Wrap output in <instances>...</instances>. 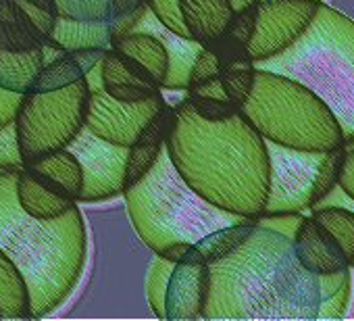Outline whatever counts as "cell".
Wrapping results in <instances>:
<instances>
[{"label":"cell","mask_w":354,"mask_h":321,"mask_svg":"<svg viewBox=\"0 0 354 321\" xmlns=\"http://www.w3.org/2000/svg\"><path fill=\"white\" fill-rule=\"evenodd\" d=\"M162 92L156 96L142 100V102H123L100 90L90 92L88 102V115H86V127L119 146H129L140 129L154 117V113L165 104Z\"/></svg>","instance_id":"obj_12"},{"label":"cell","mask_w":354,"mask_h":321,"mask_svg":"<svg viewBox=\"0 0 354 321\" xmlns=\"http://www.w3.org/2000/svg\"><path fill=\"white\" fill-rule=\"evenodd\" d=\"M133 32L154 34L167 46V53H169V73H167L162 90H186L188 88V77H190L192 61L198 55V51L203 48V44H198L192 38H184V36H177V34L169 32L167 28H162L154 19V15L150 11L144 13V17L140 19V24H138V28Z\"/></svg>","instance_id":"obj_19"},{"label":"cell","mask_w":354,"mask_h":321,"mask_svg":"<svg viewBox=\"0 0 354 321\" xmlns=\"http://www.w3.org/2000/svg\"><path fill=\"white\" fill-rule=\"evenodd\" d=\"M209 296V265L177 261L171 269L165 292V319L196 321L203 319Z\"/></svg>","instance_id":"obj_13"},{"label":"cell","mask_w":354,"mask_h":321,"mask_svg":"<svg viewBox=\"0 0 354 321\" xmlns=\"http://www.w3.org/2000/svg\"><path fill=\"white\" fill-rule=\"evenodd\" d=\"M17 174L0 169V250L21 271L32 319H38L61 306L77 286L88 259V232L77 205L55 219L28 215L15 196Z\"/></svg>","instance_id":"obj_3"},{"label":"cell","mask_w":354,"mask_h":321,"mask_svg":"<svg viewBox=\"0 0 354 321\" xmlns=\"http://www.w3.org/2000/svg\"><path fill=\"white\" fill-rule=\"evenodd\" d=\"M188 104L192 107V111L205 119V121H223L230 119L232 115H236L240 109L230 102V100H221V98H207V96H186Z\"/></svg>","instance_id":"obj_33"},{"label":"cell","mask_w":354,"mask_h":321,"mask_svg":"<svg viewBox=\"0 0 354 321\" xmlns=\"http://www.w3.org/2000/svg\"><path fill=\"white\" fill-rule=\"evenodd\" d=\"M59 15L80 21H109L111 0H55Z\"/></svg>","instance_id":"obj_31"},{"label":"cell","mask_w":354,"mask_h":321,"mask_svg":"<svg viewBox=\"0 0 354 321\" xmlns=\"http://www.w3.org/2000/svg\"><path fill=\"white\" fill-rule=\"evenodd\" d=\"M321 0H259L257 28L248 44L252 63L271 59L292 46L310 26Z\"/></svg>","instance_id":"obj_11"},{"label":"cell","mask_w":354,"mask_h":321,"mask_svg":"<svg viewBox=\"0 0 354 321\" xmlns=\"http://www.w3.org/2000/svg\"><path fill=\"white\" fill-rule=\"evenodd\" d=\"M53 48L73 51L88 46H109V21H80L59 17L53 32Z\"/></svg>","instance_id":"obj_25"},{"label":"cell","mask_w":354,"mask_h":321,"mask_svg":"<svg viewBox=\"0 0 354 321\" xmlns=\"http://www.w3.org/2000/svg\"><path fill=\"white\" fill-rule=\"evenodd\" d=\"M67 150L75 154L84 172V188L77 203H100L123 194L127 146L113 144L84 125Z\"/></svg>","instance_id":"obj_10"},{"label":"cell","mask_w":354,"mask_h":321,"mask_svg":"<svg viewBox=\"0 0 354 321\" xmlns=\"http://www.w3.org/2000/svg\"><path fill=\"white\" fill-rule=\"evenodd\" d=\"M240 113L265 140L281 146L333 150L346 144L339 123L317 94L286 75L259 67Z\"/></svg>","instance_id":"obj_6"},{"label":"cell","mask_w":354,"mask_h":321,"mask_svg":"<svg viewBox=\"0 0 354 321\" xmlns=\"http://www.w3.org/2000/svg\"><path fill=\"white\" fill-rule=\"evenodd\" d=\"M100 69H102L104 92L117 100L142 102L162 92V88L156 84V80L150 75V71L144 65L113 51L111 46L106 48L100 61Z\"/></svg>","instance_id":"obj_15"},{"label":"cell","mask_w":354,"mask_h":321,"mask_svg":"<svg viewBox=\"0 0 354 321\" xmlns=\"http://www.w3.org/2000/svg\"><path fill=\"white\" fill-rule=\"evenodd\" d=\"M259 3V0H257ZM257 3L234 11L227 28L223 30V34L217 38L219 42L227 44V46H236V48H246L252 40L254 28H257Z\"/></svg>","instance_id":"obj_29"},{"label":"cell","mask_w":354,"mask_h":321,"mask_svg":"<svg viewBox=\"0 0 354 321\" xmlns=\"http://www.w3.org/2000/svg\"><path fill=\"white\" fill-rule=\"evenodd\" d=\"M144 5H146V0H111V17L138 11Z\"/></svg>","instance_id":"obj_39"},{"label":"cell","mask_w":354,"mask_h":321,"mask_svg":"<svg viewBox=\"0 0 354 321\" xmlns=\"http://www.w3.org/2000/svg\"><path fill=\"white\" fill-rule=\"evenodd\" d=\"M175 111L173 104L165 102L154 117L140 129L136 140L127 146V163H125V180L123 190L133 186L138 180L146 176V172L154 165L160 150L165 148L167 136L173 127Z\"/></svg>","instance_id":"obj_16"},{"label":"cell","mask_w":354,"mask_h":321,"mask_svg":"<svg viewBox=\"0 0 354 321\" xmlns=\"http://www.w3.org/2000/svg\"><path fill=\"white\" fill-rule=\"evenodd\" d=\"M325 205H346V207H350L352 211H354V201L352 199H348L342 190H339V186L335 184L317 205H313L310 209H315V207H325ZM350 267H354V263L350 265Z\"/></svg>","instance_id":"obj_38"},{"label":"cell","mask_w":354,"mask_h":321,"mask_svg":"<svg viewBox=\"0 0 354 321\" xmlns=\"http://www.w3.org/2000/svg\"><path fill=\"white\" fill-rule=\"evenodd\" d=\"M165 148L180 176L209 203L257 219L269 194L265 138L238 111L223 121L201 119L188 100L173 104Z\"/></svg>","instance_id":"obj_2"},{"label":"cell","mask_w":354,"mask_h":321,"mask_svg":"<svg viewBox=\"0 0 354 321\" xmlns=\"http://www.w3.org/2000/svg\"><path fill=\"white\" fill-rule=\"evenodd\" d=\"M254 67L286 75L317 94L333 113L344 140H354V21L323 0L304 34Z\"/></svg>","instance_id":"obj_5"},{"label":"cell","mask_w":354,"mask_h":321,"mask_svg":"<svg viewBox=\"0 0 354 321\" xmlns=\"http://www.w3.org/2000/svg\"><path fill=\"white\" fill-rule=\"evenodd\" d=\"M269 154V194L263 215L300 213L317 205L337 182L344 146L300 150L265 140Z\"/></svg>","instance_id":"obj_8"},{"label":"cell","mask_w":354,"mask_h":321,"mask_svg":"<svg viewBox=\"0 0 354 321\" xmlns=\"http://www.w3.org/2000/svg\"><path fill=\"white\" fill-rule=\"evenodd\" d=\"M186 30L198 44H209L227 28L234 7L230 0H180Z\"/></svg>","instance_id":"obj_20"},{"label":"cell","mask_w":354,"mask_h":321,"mask_svg":"<svg viewBox=\"0 0 354 321\" xmlns=\"http://www.w3.org/2000/svg\"><path fill=\"white\" fill-rule=\"evenodd\" d=\"M173 265L175 263L156 255L146 273V298H148L152 313L158 319H165V292H167V282H169Z\"/></svg>","instance_id":"obj_28"},{"label":"cell","mask_w":354,"mask_h":321,"mask_svg":"<svg viewBox=\"0 0 354 321\" xmlns=\"http://www.w3.org/2000/svg\"><path fill=\"white\" fill-rule=\"evenodd\" d=\"M215 75H219V59L209 46H203L198 51V55L194 57V61H192L188 86L198 84V82L209 80V77H215Z\"/></svg>","instance_id":"obj_35"},{"label":"cell","mask_w":354,"mask_h":321,"mask_svg":"<svg viewBox=\"0 0 354 321\" xmlns=\"http://www.w3.org/2000/svg\"><path fill=\"white\" fill-rule=\"evenodd\" d=\"M339 190L354 201V140L344 144V156L339 163V172H337V182Z\"/></svg>","instance_id":"obj_36"},{"label":"cell","mask_w":354,"mask_h":321,"mask_svg":"<svg viewBox=\"0 0 354 321\" xmlns=\"http://www.w3.org/2000/svg\"><path fill=\"white\" fill-rule=\"evenodd\" d=\"M123 199L138 238L171 263L182 261L207 234L250 219L203 199L175 169L167 148L142 180L123 190Z\"/></svg>","instance_id":"obj_4"},{"label":"cell","mask_w":354,"mask_h":321,"mask_svg":"<svg viewBox=\"0 0 354 321\" xmlns=\"http://www.w3.org/2000/svg\"><path fill=\"white\" fill-rule=\"evenodd\" d=\"M15 3L26 11V15L34 24V28L42 36L44 44L53 48L50 38H53L55 26H57V21L61 17L55 0H15Z\"/></svg>","instance_id":"obj_30"},{"label":"cell","mask_w":354,"mask_h":321,"mask_svg":"<svg viewBox=\"0 0 354 321\" xmlns=\"http://www.w3.org/2000/svg\"><path fill=\"white\" fill-rule=\"evenodd\" d=\"M292 246L300 265L315 275H335L350 269L339 244L313 217L302 215L292 236Z\"/></svg>","instance_id":"obj_14"},{"label":"cell","mask_w":354,"mask_h":321,"mask_svg":"<svg viewBox=\"0 0 354 321\" xmlns=\"http://www.w3.org/2000/svg\"><path fill=\"white\" fill-rule=\"evenodd\" d=\"M26 167H30L36 174L48 178L71 201H75V203L80 201V194H82V188H84V172H82V165H80V160L75 158V154L69 152L67 148L50 152V154L34 160V163L26 165Z\"/></svg>","instance_id":"obj_23"},{"label":"cell","mask_w":354,"mask_h":321,"mask_svg":"<svg viewBox=\"0 0 354 321\" xmlns=\"http://www.w3.org/2000/svg\"><path fill=\"white\" fill-rule=\"evenodd\" d=\"M90 90L86 80L53 92H26L21 96L15 129L24 167L63 150L86 125Z\"/></svg>","instance_id":"obj_7"},{"label":"cell","mask_w":354,"mask_h":321,"mask_svg":"<svg viewBox=\"0 0 354 321\" xmlns=\"http://www.w3.org/2000/svg\"><path fill=\"white\" fill-rule=\"evenodd\" d=\"M348 300V271H306L290 236L254 221L234 253L209 265L203 319H337Z\"/></svg>","instance_id":"obj_1"},{"label":"cell","mask_w":354,"mask_h":321,"mask_svg":"<svg viewBox=\"0 0 354 321\" xmlns=\"http://www.w3.org/2000/svg\"><path fill=\"white\" fill-rule=\"evenodd\" d=\"M57 48L42 36L15 0H0V86L26 94L42 65Z\"/></svg>","instance_id":"obj_9"},{"label":"cell","mask_w":354,"mask_h":321,"mask_svg":"<svg viewBox=\"0 0 354 321\" xmlns=\"http://www.w3.org/2000/svg\"><path fill=\"white\" fill-rule=\"evenodd\" d=\"M252 228H254V219H246L240 223L219 228V230L207 234L205 238H201L198 242H194L182 261H194V263L211 265V263L227 257L230 253H234L250 236Z\"/></svg>","instance_id":"obj_22"},{"label":"cell","mask_w":354,"mask_h":321,"mask_svg":"<svg viewBox=\"0 0 354 321\" xmlns=\"http://www.w3.org/2000/svg\"><path fill=\"white\" fill-rule=\"evenodd\" d=\"M15 196L21 205V209L38 219H55L65 215L69 209H73L77 203L65 196V192L53 184L48 178L36 174L30 167H21L17 174L15 184Z\"/></svg>","instance_id":"obj_18"},{"label":"cell","mask_w":354,"mask_h":321,"mask_svg":"<svg viewBox=\"0 0 354 321\" xmlns=\"http://www.w3.org/2000/svg\"><path fill=\"white\" fill-rule=\"evenodd\" d=\"M106 48L109 46H88L57 53L42 65L28 92H53L84 80L88 71L104 57Z\"/></svg>","instance_id":"obj_17"},{"label":"cell","mask_w":354,"mask_h":321,"mask_svg":"<svg viewBox=\"0 0 354 321\" xmlns=\"http://www.w3.org/2000/svg\"><path fill=\"white\" fill-rule=\"evenodd\" d=\"M0 319H32L28 284L17 265L0 250Z\"/></svg>","instance_id":"obj_24"},{"label":"cell","mask_w":354,"mask_h":321,"mask_svg":"<svg viewBox=\"0 0 354 321\" xmlns=\"http://www.w3.org/2000/svg\"><path fill=\"white\" fill-rule=\"evenodd\" d=\"M109 46L138 61L140 65H144L150 71V75L156 80V84L160 88L165 86V80L169 73V53L158 36L148 34V32H129V34L111 38Z\"/></svg>","instance_id":"obj_21"},{"label":"cell","mask_w":354,"mask_h":321,"mask_svg":"<svg viewBox=\"0 0 354 321\" xmlns=\"http://www.w3.org/2000/svg\"><path fill=\"white\" fill-rule=\"evenodd\" d=\"M310 217L331 234L344 250L348 263H354V211L346 205H325L310 209Z\"/></svg>","instance_id":"obj_26"},{"label":"cell","mask_w":354,"mask_h":321,"mask_svg":"<svg viewBox=\"0 0 354 321\" xmlns=\"http://www.w3.org/2000/svg\"><path fill=\"white\" fill-rule=\"evenodd\" d=\"M21 96H24L21 92L7 90V88L0 86V129L15 121V115H17Z\"/></svg>","instance_id":"obj_37"},{"label":"cell","mask_w":354,"mask_h":321,"mask_svg":"<svg viewBox=\"0 0 354 321\" xmlns=\"http://www.w3.org/2000/svg\"><path fill=\"white\" fill-rule=\"evenodd\" d=\"M254 73H257V67H254L252 59H238V61H232L219 69L221 86H223L227 98L238 109L248 100V96L252 92Z\"/></svg>","instance_id":"obj_27"},{"label":"cell","mask_w":354,"mask_h":321,"mask_svg":"<svg viewBox=\"0 0 354 321\" xmlns=\"http://www.w3.org/2000/svg\"><path fill=\"white\" fill-rule=\"evenodd\" d=\"M146 5H148V11L154 15V19L162 28H167L169 32H173L177 36L190 38L184 17H182V11H180V0H146Z\"/></svg>","instance_id":"obj_32"},{"label":"cell","mask_w":354,"mask_h":321,"mask_svg":"<svg viewBox=\"0 0 354 321\" xmlns=\"http://www.w3.org/2000/svg\"><path fill=\"white\" fill-rule=\"evenodd\" d=\"M24 167V156L17 142L15 121L0 129V169L19 172Z\"/></svg>","instance_id":"obj_34"}]
</instances>
